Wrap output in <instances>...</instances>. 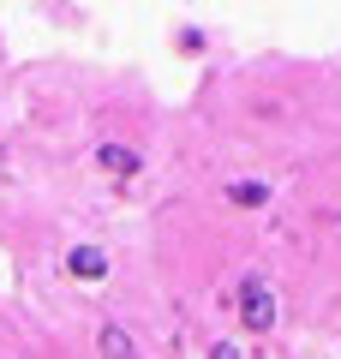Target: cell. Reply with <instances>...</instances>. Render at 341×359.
Wrapping results in <instances>:
<instances>
[{
	"instance_id": "277c9868",
	"label": "cell",
	"mask_w": 341,
	"mask_h": 359,
	"mask_svg": "<svg viewBox=\"0 0 341 359\" xmlns=\"http://www.w3.org/2000/svg\"><path fill=\"white\" fill-rule=\"evenodd\" d=\"M108 269H114V257L102 252V245H72V252H66V276H72V282H108Z\"/></svg>"
},
{
	"instance_id": "5b68a950",
	"label": "cell",
	"mask_w": 341,
	"mask_h": 359,
	"mask_svg": "<svg viewBox=\"0 0 341 359\" xmlns=\"http://www.w3.org/2000/svg\"><path fill=\"white\" fill-rule=\"evenodd\" d=\"M96 359H144V347L126 323H102L96 330Z\"/></svg>"
},
{
	"instance_id": "3957f363",
	"label": "cell",
	"mask_w": 341,
	"mask_h": 359,
	"mask_svg": "<svg viewBox=\"0 0 341 359\" xmlns=\"http://www.w3.org/2000/svg\"><path fill=\"white\" fill-rule=\"evenodd\" d=\"M222 204H234V210H246V216H258V210L276 204V186H269V180L240 174V180H227V186H222Z\"/></svg>"
},
{
	"instance_id": "8992f818",
	"label": "cell",
	"mask_w": 341,
	"mask_h": 359,
	"mask_svg": "<svg viewBox=\"0 0 341 359\" xmlns=\"http://www.w3.org/2000/svg\"><path fill=\"white\" fill-rule=\"evenodd\" d=\"M174 48H180V54H203V30H198V25L174 30Z\"/></svg>"
},
{
	"instance_id": "6da1fadb",
	"label": "cell",
	"mask_w": 341,
	"mask_h": 359,
	"mask_svg": "<svg viewBox=\"0 0 341 359\" xmlns=\"http://www.w3.org/2000/svg\"><path fill=\"white\" fill-rule=\"evenodd\" d=\"M227 306H234V318H240L246 335H269L276 318H281V299H276V287H269L264 276H240V287H234Z\"/></svg>"
},
{
	"instance_id": "7a4b0ae2",
	"label": "cell",
	"mask_w": 341,
	"mask_h": 359,
	"mask_svg": "<svg viewBox=\"0 0 341 359\" xmlns=\"http://www.w3.org/2000/svg\"><path fill=\"white\" fill-rule=\"evenodd\" d=\"M90 162H96L108 180H138L144 174V150L138 144H120V138H102L96 150H90Z\"/></svg>"
},
{
	"instance_id": "52a82bcc",
	"label": "cell",
	"mask_w": 341,
	"mask_h": 359,
	"mask_svg": "<svg viewBox=\"0 0 341 359\" xmlns=\"http://www.w3.org/2000/svg\"><path fill=\"white\" fill-rule=\"evenodd\" d=\"M203 359H246V347L234 341V335H222V341H210V353Z\"/></svg>"
}]
</instances>
